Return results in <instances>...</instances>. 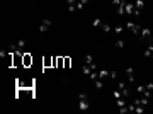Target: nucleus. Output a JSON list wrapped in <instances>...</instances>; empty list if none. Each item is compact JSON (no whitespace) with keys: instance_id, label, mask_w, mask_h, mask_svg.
<instances>
[{"instance_id":"1","label":"nucleus","mask_w":153,"mask_h":114,"mask_svg":"<svg viewBox=\"0 0 153 114\" xmlns=\"http://www.w3.org/2000/svg\"><path fill=\"white\" fill-rule=\"evenodd\" d=\"M152 90H153V83H146V85H138L136 87V92L141 95V97H148L152 95Z\"/></svg>"},{"instance_id":"2","label":"nucleus","mask_w":153,"mask_h":114,"mask_svg":"<svg viewBox=\"0 0 153 114\" xmlns=\"http://www.w3.org/2000/svg\"><path fill=\"white\" fill-rule=\"evenodd\" d=\"M78 109L80 111H87L89 109V97H87L85 92L78 94Z\"/></svg>"},{"instance_id":"3","label":"nucleus","mask_w":153,"mask_h":114,"mask_svg":"<svg viewBox=\"0 0 153 114\" xmlns=\"http://www.w3.org/2000/svg\"><path fill=\"white\" fill-rule=\"evenodd\" d=\"M66 5H68V10H70V12L80 10V9L84 7V3H80L78 0H66Z\"/></svg>"},{"instance_id":"4","label":"nucleus","mask_w":153,"mask_h":114,"mask_svg":"<svg viewBox=\"0 0 153 114\" xmlns=\"http://www.w3.org/2000/svg\"><path fill=\"white\" fill-rule=\"evenodd\" d=\"M126 29H128V31H131L133 34H138V36H140V31H141V27H140L138 24L131 22V21H129V22H126Z\"/></svg>"},{"instance_id":"5","label":"nucleus","mask_w":153,"mask_h":114,"mask_svg":"<svg viewBox=\"0 0 153 114\" xmlns=\"http://www.w3.org/2000/svg\"><path fill=\"white\" fill-rule=\"evenodd\" d=\"M112 5L116 7L118 14H124V5H126V0H112Z\"/></svg>"},{"instance_id":"6","label":"nucleus","mask_w":153,"mask_h":114,"mask_svg":"<svg viewBox=\"0 0 153 114\" xmlns=\"http://www.w3.org/2000/svg\"><path fill=\"white\" fill-rule=\"evenodd\" d=\"M51 24H53V22H51L49 19H43V21H41V26H39V31H41V33H46V31L51 27Z\"/></svg>"},{"instance_id":"7","label":"nucleus","mask_w":153,"mask_h":114,"mask_svg":"<svg viewBox=\"0 0 153 114\" xmlns=\"http://www.w3.org/2000/svg\"><path fill=\"white\" fill-rule=\"evenodd\" d=\"M124 12L129 15H134V2H126L124 5Z\"/></svg>"},{"instance_id":"8","label":"nucleus","mask_w":153,"mask_h":114,"mask_svg":"<svg viewBox=\"0 0 153 114\" xmlns=\"http://www.w3.org/2000/svg\"><path fill=\"white\" fill-rule=\"evenodd\" d=\"M22 65H24V67L32 65V56H31L29 53H24V56H22Z\"/></svg>"},{"instance_id":"9","label":"nucleus","mask_w":153,"mask_h":114,"mask_svg":"<svg viewBox=\"0 0 153 114\" xmlns=\"http://www.w3.org/2000/svg\"><path fill=\"white\" fill-rule=\"evenodd\" d=\"M126 75H128V80H129V82H134V80H136V73H134L133 68H126Z\"/></svg>"},{"instance_id":"10","label":"nucleus","mask_w":153,"mask_h":114,"mask_svg":"<svg viewBox=\"0 0 153 114\" xmlns=\"http://www.w3.org/2000/svg\"><path fill=\"white\" fill-rule=\"evenodd\" d=\"M85 65H89V67H94L95 70H99V68H97V65H95V61H94V58H92L90 55H85Z\"/></svg>"},{"instance_id":"11","label":"nucleus","mask_w":153,"mask_h":114,"mask_svg":"<svg viewBox=\"0 0 153 114\" xmlns=\"http://www.w3.org/2000/svg\"><path fill=\"white\" fill-rule=\"evenodd\" d=\"M140 36L145 39H150L152 38V33H150V29H146V27H141V31H140Z\"/></svg>"},{"instance_id":"12","label":"nucleus","mask_w":153,"mask_h":114,"mask_svg":"<svg viewBox=\"0 0 153 114\" xmlns=\"http://www.w3.org/2000/svg\"><path fill=\"white\" fill-rule=\"evenodd\" d=\"M145 56L146 58H153V44H148V48L145 49Z\"/></svg>"},{"instance_id":"13","label":"nucleus","mask_w":153,"mask_h":114,"mask_svg":"<svg viewBox=\"0 0 153 114\" xmlns=\"http://www.w3.org/2000/svg\"><path fill=\"white\" fill-rule=\"evenodd\" d=\"M82 72H84V75H90L92 72H95V68H94V67H89V65H84V70H82Z\"/></svg>"},{"instance_id":"14","label":"nucleus","mask_w":153,"mask_h":114,"mask_svg":"<svg viewBox=\"0 0 153 114\" xmlns=\"http://www.w3.org/2000/svg\"><path fill=\"white\" fill-rule=\"evenodd\" d=\"M99 78H100V80L109 78V70H99Z\"/></svg>"},{"instance_id":"15","label":"nucleus","mask_w":153,"mask_h":114,"mask_svg":"<svg viewBox=\"0 0 153 114\" xmlns=\"http://www.w3.org/2000/svg\"><path fill=\"white\" fill-rule=\"evenodd\" d=\"M94 85H95V89H102L104 87V80H100V78H97V80H94Z\"/></svg>"},{"instance_id":"16","label":"nucleus","mask_w":153,"mask_h":114,"mask_svg":"<svg viewBox=\"0 0 153 114\" xmlns=\"http://www.w3.org/2000/svg\"><path fill=\"white\" fill-rule=\"evenodd\" d=\"M100 29H102L104 33H111V26H109V24H106V22H102V26H100Z\"/></svg>"},{"instance_id":"17","label":"nucleus","mask_w":153,"mask_h":114,"mask_svg":"<svg viewBox=\"0 0 153 114\" xmlns=\"http://www.w3.org/2000/svg\"><path fill=\"white\" fill-rule=\"evenodd\" d=\"M114 33H116V34H122V33H124V26H116V27H114Z\"/></svg>"},{"instance_id":"18","label":"nucleus","mask_w":153,"mask_h":114,"mask_svg":"<svg viewBox=\"0 0 153 114\" xmlns=\"http://www.w3.org/2000/svg\"><path fill=\"white\" fill-rule=\"evenodd\" d=\"M43 65H44V67H49V65H53V58H46V60H43Z\"/></svg>"},{"instance_id":"19","label":"nucleus","mask_w":153,"mask_h":114,"mask_svg":"<svg viewBox=\"0 0 153 114\" xmlns=\"http://www.w3.org/2000/svg\"><path fill=\"white\" fill-rule=\"evenodd\" d=\"M92 24H94L95 27H100V26H102V21H100V19H94V21H92Z\"/></svg>"},{"instance_id":"20","label":"nucleus","mask_w":153,"mask_h":114,"mask_svg":"<svg viewBox=\"0 0 153 114\" xmlns=\"http://www.w3.org/2000/svg\"><path fill=\"white\" fill-rule=\"evenodd\" d=\"M116 48H119V49L124 48V41H122V39H118V41H116Z\"/></svg>"},{"instance_id":"21","label":"nucleus","mask_w":153,"mask_h":114,"mask_svg":"<svg viewBox=\"0 0 153 114\" xmlns=\"http://www.w3.org/2000/svg\"><path fill=\"white\" fill-rule=\"evenodd\" d=\"M118 72H114V70H112V72H109V78H112V80H118Z\"/></svg>"},{"instance_id":"22","label":"nucleus","mask_w":153,"mask_h":114,"mask_svg":"<svg viewBox=\"0 0 153 114\" xmlns=\"http://www.w3.org/2000/svg\"><path fill=\"white\" fill-rule=\"evenodd\" d=\"M70 63H71V60H70V58H65V68H68Z\"/></svg>"},{"instance_id":"23","label":"nucleus","mask_w":153,"mask_h":114,"mask_svg":"<svg viewBox=\"0 0 153 114\" xmlns=\"http://www.w3.org/2000/svg\"><path fill=\"white\" fill-rule=\"evenodd\" d=\"M78 2H80V3H84V5H85V3H87V2H89V0H78Z\"/></svg>"}]
</instances>
